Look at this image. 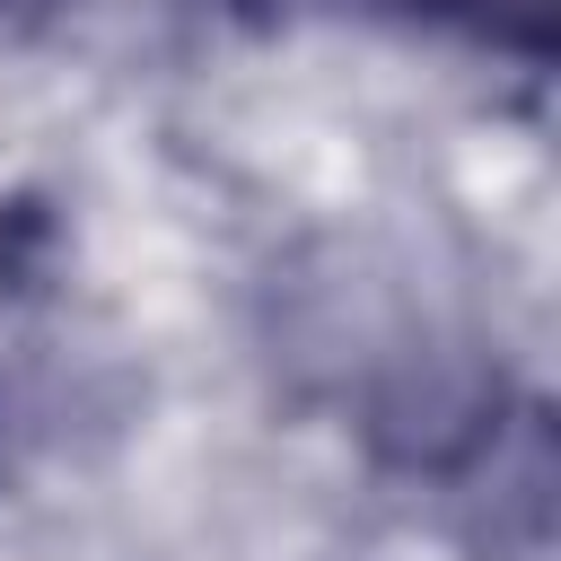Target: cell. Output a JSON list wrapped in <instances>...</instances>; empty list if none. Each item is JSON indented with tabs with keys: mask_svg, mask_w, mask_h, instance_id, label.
Masks as SVG:
<instances>
[{
	"mask_svg": "<svg viewBox=\"0 0 561 561\" xmlns=\"http://www.w3.org/2000/svg\"><path fill=\"white\" fill-rule=\"evenodd\" d=\"M403 9H456V18H473L482 35H500L517 53H543L552 44V0H403Z\"/></svg>",
	"mask_w": 561,
	"mask_h": 561,
	"instance_id": "obj_1",
	"label": "cell"
}]
</instances>
